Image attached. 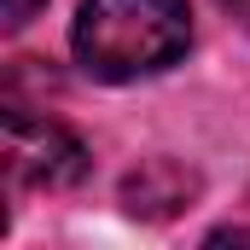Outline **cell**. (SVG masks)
Segmentation results:
<instances>
[{
	"label": "cell",
	"instance_id": "6da1fadb",
	"mask_svg": "<svg viewBox=\"0 0 250 250\" xmlns=\"http://www.w3.org/2000/svg\"><path fill=\"white\" fill-rule=\"evenodd\" d=\"M70 47L99 82H140L157 76L192 47L187 0H82Z\"/></svg>",
	"mask_w": 250,
	"mask_h": 250
},
{
	"label": "cell",
	"instance_id": "7a4b0ae2",
	"mask_svg": "<svg viewBox=\"0 0 250 250\" xmlns=\"http://www.w3.org/2000/svg\"><path fill=\"white\" fill-rule=\"evenodd\" d=\"M6 169H12L18 187L59 192V187H76L87 175V146L64 123L29 117L23 105H12V117H6Z\"/></svg>",
	"mask_w": 250,
	"mask_h": 250
},
{
	"label": "cell",
	"instance_id": "3957f363",
	"mask_svg": "<svg viewBox=\"0 0 250 250\" xmlns=\"http://www.w3.org/2000/svg\"><path fill=\"white\" fill-rule=\"evenodd\" d=\"M192 198H198V175L187 163H175V157H151V163H140L123 181V204L134 215H151V221L181 215Z\"/></svg>",
	"mask_w": 250,
	"mask_h": 250
},
{
	"label": "cell",
	"instance_id": "277c9868",
	"mask_svg": "<svg viewBox=\"0 0 250 250\" xmlns=\"http://www.w3.org/2000/svg\"><path fill=\"white\" fill-rule=\"evenodd\" d=\"M35 6H41V0H6V29H23V23L35 18Z\"/></svg>",
	"mask_w": 250,
	"mask_h": 250
},
{
	"label": "cell",
	"instance_id": "5b68a950",
	"mask_svg": "<svg viewBox=\"0 0 250 250\" xmlns=\"http://www.w3.org/2000/svg\"><path fill=\"white\" fill-rule=\"evenodd\" d=\"M209 245H250V227H221V233H209Z\"/></svg>",
	"mask_w": 250,
	"mask_h": 250
},
{
	"label": "cell",
	"instance_id": "8992f818",
	"mask_svg": "<svg viewBox=\"0 0 250 250\" xmlns=\"http://www.w3.org/2000/svg\"><path fill=\"white\" fill-rule=\"evenodd\" d=\"M221 6H227L233 18H245V23H250V0H221Z\"/></svg>",
	"mask_w": 250,
	"mask_h": 250
}]
</instances>
